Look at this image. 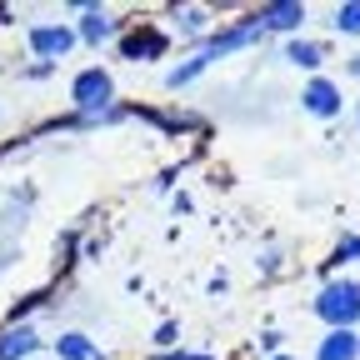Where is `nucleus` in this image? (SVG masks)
Instances as JSON below:
<instances>
[{"label":"nucleus","instance_id":"nucleus-1","mask_svg":"<svg viewBox=\"0 0 360 360\" xmlns=\"http://www.w3.org/2000/svg\"><path fill=\"white\" fill-rule=\"evenodd\" d=\"M315 315L326 330H355L360 326V281H326L315 295Z\"/></svg>","mask_w":360,"mask_h":360},{"label":"nucleus","instance_id":"nucleus-2","mask_svg":"<svg viewBox=\"0 0 360 360\" xmlns=\"http://www.w3.org/2000/svg\"><path fill=\"white\" fill-rule=\"evenodd\" d=\"M70 105H75L80 120H96L101 110H110V105H115V80H110V70L85 65V70L70 80Z\"/></svg>","mask_w":360,"mask_h":360},{"label":"nucleus","instance_id":"nucleus-3","mask_svg":"<svg viewBox=\"0 0 360 360\" xmlns=\"http://www.w3.org/2000/svg\"><path fill=\"white\" fill-rule=\"evenodd\" d=\"M120 40V60H135V65H146V60H165L170 56V35L150 20H135L130 30L115 35Z\"/></svg>","mask_w":360,"mask_h":360},{"label":"nucleus","instance_id":"nucleus-4","mask_svg":"<svg viewBox=\"0 0 360 360\" xmlns=\"http://www.w3.org/2000/svg\"><path fill=\"white\" fill-rule=\"evenodd\" d=\"M25 45H30L35 60L56 65V60H65V56L75 51L80 40H75V25H60V20H56V25H30V30H25Z\"/></svg>","mask_w":360,"mask_h":360},{"label":"nucleus","instance_id":"nucleus-5","mask_svg":"<svg viewBox=\"0 0 360 360\" xmlns=\"http://www.w3.org/2000/svg\"><path fill=\"white\" fill-rule=\"evenodd\" d=\"M300 105H305L315 120H335V115L345 110L340 85H335L330 75H310V80H305V90H300Z\"/></svg>","mask_w":360,"mask_h":360},{"label":"nucleus","instance_id":"nucleus-6","mask_svg":"<svg viewBox=\"0 0 360 360\" xmlns=\"http://www.w3.org/2000/svg\"><path fill=\"white\" fill-rule=\"evenodd\" d=\"M260 30H281V35H295L305 25V0H270V6L250 11Z\"/></svg>","mask_w":360,"mask_h":360},{"label":"nucleus","instance_id":"nucleus-7","mask_svg":"<svg viewBox=\"0 0 360 360\" xmlns=\"http://www.w3.org/2000/svg\"><path fill=\"white\" fill-rule=\"evenodd\" d=\"M115 35H120V20H115L110 11H101V6H85V11H80L75 40H85V45H105V40H115Z\"/></svg>","mask_w":360,"mask_h":360},{"label":"nucleus","instance_id":"nucleus-8","mask_svg":"<svg viewBox=\"0 0 360 360\" xmlns=\"http://www.w3.org/2000/svg\"><path fill=\"white\" fill-rule=\"evenodd\" d=\"M315 360H360V330H326Z\"/></svg>","mask_w":360,"mask_h":360},{"label":"nucleus","instance_id":"nucleus-9","mask_svg":"<svg viewBox=\"0 0 360 360\" xmlns=\"http://www.w3.org/2000/svg\"><path fill=\"white\" fill-rule=\"evenodd\" d=\"M285 60H290V65H300V70H321V65L330 60V51H326L321 40H305V35H290V40H285Z\"/></svg>","mask_w":360,"mask_h":360},{"label":"nucleus","instance_id":"nucleus-10","mask_svg":"<svg viewBox=\"0 0 360 360\" xmlns=\"http://www.w3.org/2000/svg\"><path fill=\"white\" fill-rule=\"evenodd\" d=\"M35 350H40V335L30 326H6L0 330V360H25Z\"/></svg>","mask_w":360,"mask_h":360},{"label":"nucleus","instance_id":"nucleus-11","mask_svg":"<svg viewBox=\"0 0 360 360\" xmlns=\"http://www.w3.org/2000/svg\"><path fill=\"white\" fill-rule=\"evenodd\" d=\"M170 15H175V30L186 40H205L210 35V11L205 6H175Z\"/></svg>","mask_w":360,"mask_h":360},{"label":"nucleus","instance_id":"nucleus-12","mask_svg":"<svg viewBox=\"0 0 360 360\" xmlns=\"http://www.w3.org/2000/svg\"><path fill=\"white\" fill-rule=\"evenodd\" d=\"M56 355H60V360H96V355H101V345L90 340L85 330H65V335L56 340Z\"/></svg>","mask_w":360,"mask_h":360},{"label":"nucleus","instance_id":"nucleus-13","mask_svg":"<svg viewBox=\"0 0 360 360\" xmlns=\"http://www.w3.org/2000/svg\"><path fill=\"white\" fill-rule=\"evenodd\" d=\"M330 25H335V35H360V0H340L330 11Z\"/></svg>","mask_w":360,"mask_h":360},{"label":"nucleus","instance_id":"nucleus-14","mask_svg":"<svg viewBox=\"0 0 360 360\" xmlns=\"http://www.w3.org/2000/svg\"><path fill=\"white\" fill-rule=\"evenodd\" d=\"M345 260H360V236H340V240H335L330 265H345Z\"/></svg>","mask_w":360,"mask_h":360},{"label":"nucleus","instance_id":"nucleus-15","mask_svg":"<svg viewBox=\"0 0 360 360\" xmlns=\"http://www.w3.org/2000/svg\"><path fill=\"white\" fill-rule=\"evenodd\" d=\"M281 345H285L281 330H260V335H255V350H260V355H281Z\"/></svg>","mask_w":360,"mask_h":360},{"label":"nucleus","instance_id":"nucleus-16","mask_svg":"<svg viewBox=\"0 0 360 360\" xmlns=\"http://www.w3.org/2000/svg\"><path fill=\"white\" fill-rule=\"evenodd\" d=\"M175 335H180V326H175V321H160V326H155V345H165V350H175V345H180Z\"/></svg>","mask_w":360,"mask_h":360},{"label":"nucleus","instance_id":"nucleus-17","mask_svg":"<svg viewBox=\"0 0 360 360\" xmlns=\"http://www.w3.org/2000/svg\"><path fill=\"white\" fill-rule=\"evenodd\" d=\"M155 360H215V355H195V350H165V355H155Z\"/></svg>","mask_w":360,"mask_h":360},{"label":"nucleus","instance_id":"nucleus-18","mask_svg":"<svg viewBox=\"0 0 360 360\" xmlns=\"http://www.w3.org/2000/svg\"><path fill=\"white\" fill-rule=\"evenodd\" d=\"M345 70H350V75H355V80H360V51H355V56H350V60H345Z\"/></svg>","mask_w":360,"mask_h":360},{"label":"nucleus","instance_id":"nucleus-19","mask_svg":"<svg viewBox=\"0 0 360 360\" xmlns=\"http://www.w3.org/2000/svg\"><path fill=\"white\" fill-rule=\"evenodd\" d=\"M270 360H295V355H285V350H281V355H270Z\"/></svg>","mask_w":360,"mask_h":360},{"label":"nucleus","instance_id":"nucleus-20","mask_svg":"<svg viewBox=\"0 0 360 360\" xmlns=\"http://www.w3.org/2000/svg\"><path fill=\"white\" fill-rule=\"evenodd\" d=\"M355 115H360V105H355Z\"/></svg>","mask_w":360,"mask_h":360}]
</instances>
